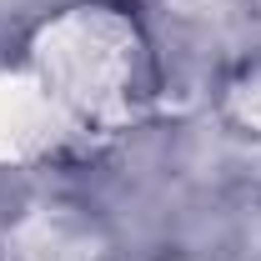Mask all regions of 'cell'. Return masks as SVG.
<instances>
[{
	"label": "cell",
	"mask_w": 261,
	"mask_h": 261,
	"mask_svg": "<svg viewBox=\"0 0 261 261\" xmlns=\"http://www.w3.org/2000/svg\"><path fill=\"white\" fill-rule=\"evenodd\" d=\"M45 100L91 136L126 130L156 96V56L126 0H75L31 40Z\"/></svg>",
	"instance_id": "obj_1"
},
{
	"label": "cell",
	"mask_w": 261,
	"mask_h": 261,
	"mask_svg": "<svg viewBox=\"0 0 261 261\" xmlns=\"http://www.w3.org/2000/svg\"><path fill=\"white\" fill-rule=\"evenodd\" d=\"M0 261H121V251L91 206L45 196L0 226Z\"/></svg>",
	"instance_id": "obj_2"
},
{
	"label": "cell",
	"mask_w": 261,
	"mask_h": 261,
	"mask_svg": "<svg viewBox=\"0 0 261 261\" xmlns=\"http://www.w3.org/2000/svg\"><path fill=\"white\" fill-rule=\"evenodd\" d=\"M216 111H221V121H226L236 136L261 141V50L246 56L236 70H226L221 96H216Z\"/></svg>",
	"instance_id": "obj_3"
}]
</instances>
